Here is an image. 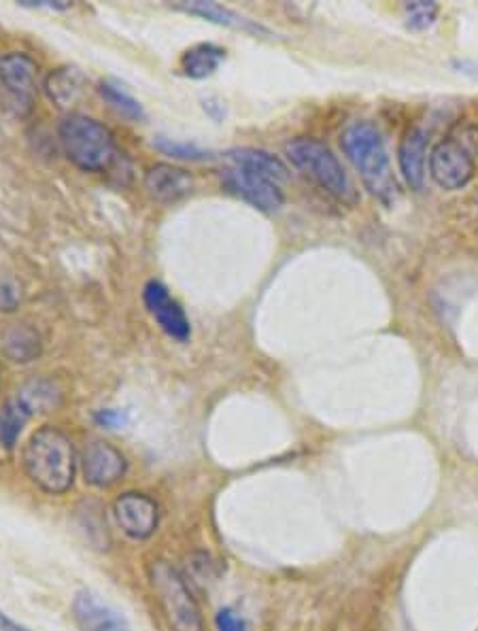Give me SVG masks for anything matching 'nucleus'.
<instances>
[{
    "label": "nucleus",
    "instance_id": "24",
    "mask_svg": "<svg viewBox=\"0 0 478 631\" xmlns=\"http://www.w3.org/2000/svg\"><path fill=\"white\" fill-rule=\"evenodd\" d=\"M153 147L168 155V157H175V160H190V162H202V160H209L211 157V151L202 149V147L193 146V143H184V141H173V139H166V137H158L153 141Z\"/></svg>",
    "mask_w": 478,
    "mask_h": 631
},
{
    "label": "nucleus",
    "instance_id": "28",
    "mask_svg": "<svg viewBox=\"0 0 478 631\" xmlns=\"http://www.w3.org/2000/svg\"><path fill=\"white\" fill-rule=\"evenodd\" d=\"M24 7H43V9H53V11H64V9H71L73 7V2H66V0H60V2H51V0H39V2H35V0H24L22 2Z\"/></svg>",
    "mask_w": 478,
    "mask_h": 631
},
{
    "label": "nucleus",
    "instance_id": "13",
    "mask_svg": "<svg viewBox=\"0 0 478 631\" xmlns=\"http://www.w3.org/2000/svg\"><path fill=\"white\" fill-rule=\"evenodd\" d=\"M173 9L175 11L190 13V15H196V17H202V20H206L211 24H217V26L235 28V30L253 35V37H273V30L266 28L264 24H260L255 20H249V17L237 13L235 9H228V7L219 4V2H211V0H184V2H175Z\"/></svg>",
    "mask_w": 478,
    "mask_h": 631
},
{
    "label": "nucleus",
    "instance_id": "14",
    "mask_svg": "<svg viewBox=\"0 0 478 631\" xmlns=\"http://www.w3.org/2000/svg\"><path fill=\"white\" fill-rule=\"evenodd\" d=\"M144 190L153 200L162 204H173L193 192V177L184 168L171 164H155L144 173Z\"/></svg>",
    "mask_w": 478,
    "mask_h": 631
},
{
    "label": "nucleus",
    "instance_id": "15",
    "mask_svg": "<svg viewBox=\"0 0 478 631\" xmlns=\"http://www.w3.org/2000/svg\"><path fill=\"white\" fill-rule=\"evenodd\" d=\"M426 153H428V137L419 126H413L404 132L400 149H398V162L400 171L411 186V190H424L426 184Z\"/></svg>",
    "mask_w": 478,
    "mask_h": 631
},
{
    "label": "nucleus",
    "instance_id": "23",
    "mask_svg": "<svg viewBox=\"0 0 478 631\" xmlns=\"http://www.w3.org/2000/svg\"><path fill=\"white\" fill-rule=\"evenodd\" d=\"M440 13L438 2L428 0H415V2H404V17H406V28L415 33H424L436 24V17Z\"/></svg>",
    "mask_w": 478,
    "mask_h": 631
},
{
    "label": "nucleus",
    "instance_id": "3",
    "mask_svg": "<svg viewBox=\"0 0 478 631\" xmlns=\"http://www.w3.org/2000/svg\"><path fill=\"white\" fill-rule=\"evenodd\" d=\"M147 579L171 631H204L198 600L191 593L188 579L175 564L153 559L147 566Z\"/></svg>",
    "mask_w": 478,
    "mask_h": 631
},
{
    "label": "nucleus",
    "instance_id": "9",
    "mask_svg": "<svg viewBox=\"0 0 478 631\" xmlns=\"http://www.w3.org/2000/svg\"><path fill=\"white\" fill-rule=\"evenodd\" d=\"M0 84L22 115L30 113L37 97V62L22 51L2 55Z\"/></svg>",
    "mask_w": 478,
    "mask_h": 631
},
{
    "label": "nucleus",
    "instance_id": "10",
    "mask_svg": "<svg viewBox=\"0 0 478 631\" xmlns=\"http://www.w3.org/2000/svg\"><path fill=\"white\" fill-rule=\"evenodd\" d=\"M81 472L88 485L109 489L120 483L128 470L126 455L106 440H92L81 453Z\"/></svg>",
    "mask_w": 478,
    "mask_h": 631
},
{
    "label": "nucleus",
    "instance_id": "16",
    "mask_svg": "<svg viewBox=\"0 0 478 631\" xmlns=\"http://www.w3.org/2000/svg\"><path fill=\"white\" fill-rule=\"evenodd\" d=\"M224 160L228 162V166H240V168H249L253 173L266 175L271 179H275L277 184L286 181L289 177L286 164L281 157L273 155L271 151L264 149H255V147H239V149H230L224 153Z\"/></svg>",
    "mask_w": 478,
    "mask_h": 631
},
{
    "label": "nucleus",
    "instance_id": "27",
    "mask_svg": "<svg viewBox=\"0 0 478 631\" xmlns=\"http://www.w3.org/2000/svg\"><path fill=\"white\" fill-rule=\"evenodd\" d=\"M95 424L104 430H120L128 424V415L117 408H102V411H96Z\"/></svg>",
    "mask_w": 478,
    "mask_h": 631
},
{
    "label": "nucleus",
    "instance_id": "2",
    "mask_svg": "<svg viewBox=\"0 0 478 631\" xmlns=\"http://www.w3.org/2000/svg\"><path fill=\"white\" fill-rule=\"evenodd\" d=\"M340 146L360 173L366 190L379 198L382 204H393L400 190L379 128L370 122H353L342 130Z\"/></svg>",
    "mask_w": 478,
    "mask_h": 631
},
{
    "label": "nucleus",
    "instance_id": "20",
    "mask_svg": "<svg viewBox=\"0 0 478 631\" xmlns=\"http://www.w3.org/2000/svg\"><path fill=\"white\" fill-rule=\"evenodd\" d=\"M60 389L49 379H33L17 391V402L33 415H43L60 404Z\"/></svg>",
    "mask_w": 478,
    "mask_h": 631
},
{
    "label": "nucleus",
    "instance_id": "25",
    "mask_svg": "<svg viewBox=\"0 0 478 631\" xmlns=\"http://www.w3.org/2000/svg\"><path fill=\"white\" fill-rule=\"evenodd\" d=\"M215 630L217 631H249V626L239 610L224 606L215 615Z\"/></svg>",
    "mask_w": 478,
    "mask_h": 631
},
{
    "label": "nucleus",
    "instance_id": "17",
    "mask_svg": "<svg viewBox=\"0 0 478 631\" xmlns=\"http://www.w3.org/2000/svg\"><path fill=\"white\" fill-rule=\"evenodd\" d=\"M2 351L15 364L35 362L41 355V337L26 324H13L2 335Z\"/></svg>",
    "mask_w": 478,
    "mask_h": 631
},
{
    "label": "nucleus",
    "instance_id": "5",
    "mask_svg": "<svg viewBox=\"0 0 478 631\" xmlns=\"http://www.w3.org/2000/svg\"><path fill=\"white\" fill-rule=\"evenodd\" d=\"M60 143L66 157L86 173H104L117 157L113 132L95 117L73 113L60 124Z\"/></svg>",
    "mask_w": 478,
    "mask_h": 631
},
{
    "label": "nucleus",
    "instance_id": "11",
    "mask_svg": "<svg viewBox=\"0 0 478 631\" xmlns=\"http://www.w3.org/2000/svg\"><path fill=\"white\" fill-rule=\"evenodd\" d=\"M143 302L149 315L155 319L166 337L179 342L190 340L191 326L186 311L160 281H149L144 286Z\"/></svg>",
    "mask_w": 478,
    "mask_h": 631
},
{
    "label": "nucleus",
    "instance_id": "22",
    "mask_svg": "<svg viewBox=\"0 0 478 631\" xmlns=\"http://www.w3.org/2000/svg\"><path fill=\"white\" fill-rule=\"evenodd\" d=\"M98 92L102 100L122 117L130 119V122H143L144 109L143 104L135 97H130L128 92H124L122 88L113 86V84H100Z\"/></svg>",
    "mask_w": 478,
    "mask_h": 631
},
{
    "label": "nucleus",
    "instance_id": "8",
    "mask_svg": "<svg viewBox=\"0 0 478 631\" xmlns=\"http://www.w3.org/2000/svg\"><path fill=\"white\" fill-rule=\"evenodd\" d=\"M113 515L120 530L133 540H149L160 526L158 502L139 491H126L113 502Z\"/></svg>",
    "mask_w": 478,
    "mask_h": 631
},
{
    "label": "nucleus",
    "instance_id": "26",
    "mask_svg": "<svg viewBox=\"0 0 478 631\" xmlns=\"http://www.w3.org/2000/svg\"><path fill=\"white\" fill-rule=\"evenodd\" d=\"M20 300H22L20 286L13 279H9V277H0V311L2 313L15 311Z\"/></svg>",
    "mask_w": 478,
    "mask_h": 631
},
{
    "label": "nucleus",
    "instance_id": "1",
    "mask_svg": "<svg viewBox=\"0 0 478 631\" xmlns=\"http://www.w3.org/2000/svg\"><path fill=\"white\" fill-rule=\"evenodd\" d=\"M22 466L28 479L49 495H64L77 479V451L73 440L60 428L43 426L28 438Z\"/></svg>",
    "mask_w": 478,
    "mask_h": 631
},
{
    "label": "nucleus",
    "instance_id": "29",
    "mask_svg": "<svg viewBox=\"0 0 478 631\" xmlns=\"http://www.w3.org/2000/svg\"><path fill=\"white\" fill-rule=\"evenodd\" d=\"M0 631H33L28 630V628H24V626H20L17 621H13V619H9L4 613H0Z\"/></svg>",
    "mask_w": 478,
    "mask_h": 631
},
{
    "label": "nucleus",
    "instance_id": "12",
    "mask_svg": "<svg viewBox=\"0 0 478 631\" xmlns=\"http://www.w3.org/2000/svg\"><path fill=\"white\" fill-rule=\"evenodd\" d=\"M73 619L81 631H133L128 619L92 591L73 597Z\"/></svg>",
    "mask_w": 478,
    "mask_h": 631
},
{
    "label": "nucleus",
    "instance_id": "6",
    "mask_svg": "<svg viewBox=\"0 0 478 631\" xmlns=\"http://www.w3.org/2000/svg\"><path fill=\"white\" fill-rule=\"evenodd\" d=\"M478 155V128L460 126L457 135L440 141L431 149V179L449 192L466 188L475 177V157Z\"/></svg>",
    "mask_w": 478,
    "mask_h": 631
},
{
    "label": "nucleus",
    "instance_id": "19",
    "mask_svg": "<svg viewBox=\"0 0 478 631\" xmlns=\"http://www.w3.org/2000/svg\"><path fill=\"white\" fill-rule=\"evenodd\" d=\"M84 88H86V77L75 66L55 68L46 79V92L58 106H71L73 102H77Z\"/></svg>",
    "mask_w": 478,
    "mask_h": 631
},
{
    "label": "nucleus",
    "instance_id": "4",
    "mask_svg": "<svg viewBox=\"0 0 478 631\" xmlns=\"http://www.w3.org/2000/svg\"><path fill=\"white\" fill-rule=\"evenodd\" d=\"M286 153L295 171H300L306 179H311L317 188H322L338 202L355 204L360 200L342 162L324 141L313 137H300L287 143Z\"/></svg>",
    "mask_w": 478,
    "mask_h": 631
},
{
    "label": "nucleus",
    "instance_id": "7",
    "mask_svg": "<svg viewBox=\"0 0 478 631\" xmlns=\"http://www.w3.org/2000/svg\"><path fill=\"white\" fill-rule=\"evenodd\" d=\"M222 184L230 194L239 195L240 200L249 202L251 206L264 213H275L286 202L284 190L275 179L253 173L249 168H240V166L224 168Z\"/></svg>",
    "mask_w": 478,
    "mask_h": 631
},
{
    "label": "nucleus",
    "instance_id": "21",
    "mask_svg": "<svg viewBox=\"0 0 478 631\" xmlns=\"http://www.w3.org/2000/svg\"><path fill=\"white\" fill-rule=\"evenodd\" d=\"M28 419H30V413L17 400H11L0 408V446L2 449L7 451L15 449Z\"/></svg>",
    "mask_w": 478,
    "mask_h": 631
},
{
    "label": "nucleus",
    "instance_id": "18",
    "mask_svg": "<svg viewBox=\"0 0 478 631\" xmlns=\"http://www.w3.org/2000/svg\"><path fill=\"white\" fill-rule=\"evenodd\" d=\"M226 60V49L215 43H198L188 49L179 60V71L190 79L211 77Z\"/></svg>",
    "mask_w": 478,
    "mask_h": 631
}]
</instances>
